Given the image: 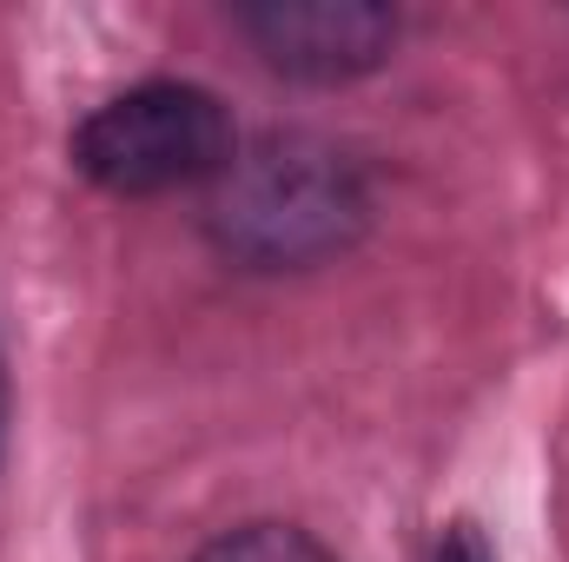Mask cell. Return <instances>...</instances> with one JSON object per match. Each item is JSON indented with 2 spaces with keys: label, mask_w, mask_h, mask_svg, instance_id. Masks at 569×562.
I'll list each match as a JSON object with an SVG mask.
<instances>
[{
  "label": "cell",
  "mask_w": 569,
  "mask_h": 562,
  "mask_svg": "<svg viewBox=\"0 0 569 562\" xmlns=\"http://www.w3.org/2000/svg\"><path fill=\"white\" fill-rule=\"evenodd\" d=\"M0 443H7V371H0Z\"/></svg>",
  "instance_id": "obj_6"
},
{
  "label": "cell",
  "mask_w": 569,
  "mask_h": 562,
  "mask_svg": "<svg viewBox=\"0 0 569 562\" xmlns=\"http://www.w3.org/2000/svg\"><path fill=\"white\" fill-rule=\"evenodd\" d=\"M232 120L192 80H146L93 107L73 133V165L120 199H159L212 185L232 165Z\"/></svg>",
  "instance_id": "obj_2"
},
{
  "label": "cell",
  "mask_w": 569,
  "mask_h": 562,
  "mask_svg": "<svg viewBox=\"0 0 569 562\" xmlns=\"http://www.w3.org/2000/svg\"><path fill=\"white\" fill-rule=\"evenodd\" d=\"M430 562H497V556H490V543H483L470 523H457V530L437 543V556H430Z\"/></svg>",
  "instance_id": "obj_5"
},
{
  "label": "cell",
  "mask_w": 569,
  "mask_h": 562,
  "mask_svg": "<svg viewBox=\"0 0 569 562\" xmlns=\"http://www.w3.org/2000/svg\"><path fill=\"white\" fill-rule=\"evenodd\" d=\"M192 562H338V556L298 523H239V530L212 536Z\"/></svg>",
  "instance_id": "obj_4"
},
{
  "label": "cell",
  "mask_w": 569,
  "mask_h": 562,
  "mask_svg": "<svg viewBox=\"0 0 569 562\" xmlns=\"http://www.w3.org/2000/svg\"><path fill=\"white\" fill-rule=\"evenodd\" d=\"M371 185L345 145L318 133H266L239 145L206 185V239L246 272H311L358 245Z\"/></svg>",
  "instance_id": "obj_1"
},
{
  "label": "cell",
  "mask_w": 569,
  "mask_h": 562,
  "mask_svg": "<svg viewBox=\"0 0 569 562\" xmlns=\"http://www.w3.org/2000/svg\"><path fill=\"white\" fill-rule=\"evenodd\" d=\"M232 20L272 73L305 87H345L385 67L398 40V13L378 0H259Z\"/></svg>",
  "instance_id": "obj_3"
}]
</instances>
